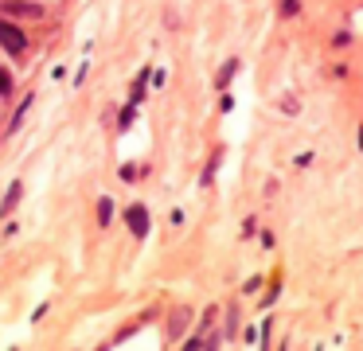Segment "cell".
<instances>
[{"label":"cell","instance_id":"obj_1","mask_svg":"<svg viewBox=\"0 0 363 351\" xmlns=\"http://www.w3.org/2000/svg\"><path fill=\"white\" fill-rule=\"evenodd\" d=\"M0 47L9 55H20L28 47V39H24V31L16 28V23H9V20H0Z\"/></svg>","mask_w":363,"mask_h":351},{"label":"cell","instance_id":"obj_2","mask_svg":"<svg viewBox=\"0 0 363 351\" xmlns=\"http://www.w3.org/2000/svg\"><path fill=\"white\" fill-rule=\"evenodd\" d=\"M4 16H12V20H40L43 16V4H32V0H4Z\"/></svg>","mask_w":363,"mask_h":351},{"label":"cell","instance_id":"obj_3","mask_svg":"<svg viewBox=\"0 0 363 351\" xmlns=\"http://www.w3.org/2000/svg\"><path fill=\"white\" fill-rule=\"evenodd\" d=\"M125 218H129V230H133L137 238H145V234H149V211H145L141 203H133Z\"/></svg>","mask_w":363,"mask_h":351},{"label":"cell","instance_id":"obj_4","mask_svg":"<svg viewBox=\"0 0 363 351\" xmlns=\"http://www.w3.org/2000/svg\"><path fill=\"white\" fill-rule=\"evenodd\" d=\"M191 320V308H176L172 312V320H168V340H176V335L184 332V324Z\"/></svg>","mask_w":363,"mask_h":351},{"label":"cell","instance_id":"obj_5","mask_svg":"<svg viewBox=\"0 0 363 351\" xmlns=\"http://www.w3.org/2000/svg\"><path fill=\"white\" fill-rule=\"evenodd\" d=\"M20 191H24L20 184H12V187H9V195H4V211H12V207L20 203Z\"/></svg>","mask_w":363,"mask_h":351},{"label":"cell","instance_id":"obj_6","mask_svg":"<svg viewBox=\"0 0 363 351\" xmlns=\"http://www.w3.org/2000/svg\"><path fill=\"white\" fill-rule=\"evenodd\" d=\"M98 218H102V223H110V218H113V203H110V199L98 203Z\"/></svg>","mask_w":363,"mask_h":351},{"label":"cell","instance_id":"obj_7","mask_svg":"<svg viewBox=\"0 0 363 351\" xmlns=\"http://www.w3.org/2000/svg\"><path fill=\"white\" fill-rule=\"evenodd\" d=\"M0 94H12V74L0 67Z\"/></svg>","mask_w":363,"mask_h":351},{"label":"cell","instance_id":"obj_8","mask_svg":"<svg viewBox=\"0 0 363 351\" xmlns=\"http://www.w3.org/2000/svg\"><path fill=\"white\" fill-rule=\"evenodd\" d=\"M235 67H238V62H227V67H223V74H219V86H223V82H230V74H235Z\"/></svg>","mask_w":363,"mask_h":351}]
</instances>
